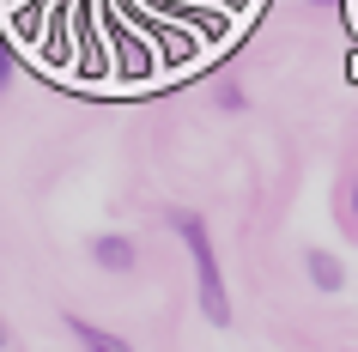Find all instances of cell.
<instances>
[{
	"label": "cell",
	"mask_w": 358,
	"mask_h": 352,
	"mask_svg": "<svg viewBox=\"0 0 358 352\" xmlns=\"http://www.w3.org/2000/svg\"><path fill=\"white\" fill-rule=\"evenodd\" d=\"M170 231L189 243V261H194V292H201V316H207L213 328H231V292H225V267L213 255V237H207V219L189 213V206H170L164 213Z\"/></svg>",
	"instance_id": "obj_1"
},
{
	"label": "cell",
	"mask_w": 358,
	"mask_h": 352,
	"mask_svg": "<svg viewBox=\"0 0 358 352\" xmlns=\"http://www.w3.org/2000/svg\"><path fill=\"white\" fill-rule=\"evenodd\" d=\"M92 261L103 267V274H134V267H140V249L110 231V237H92Z\"/></svg>",
	"instance_id": "obj_2"
},
{
	"label": "cell",
	"mask_w": 358,
	"mask_h": 352,
	"mask_svg": "<svg viewBox=\"0 0 358 352\" xmlns=\"http://www.w3.org/2000/svg\"><path fill=\"white\" fill-rule=\"evenodd\" d=\"M67 334H73L85 352H134L122 334H110V328H97V322H85V316H67Z\"/></svg>",
	"instance_id": "obj_3"
},
{
	"label": "cell",
	"mask_w": 358,
	"mask_h": 352,
	"mask_svg": "<svg viewBox=\"0 0 358 352\" xmlns=\"http://www.w3.org/2000/svg\"><path fill=\"white\" fill-rule=\"evenodd\" d=\"M303 274H310L316 292H340V286H346V267H340L328 249H310V255H303Z\"/></svg>",
	"instance_id": "obj_4"
},
{
	"label": "cell",
	"mask_w": 358,
	"mask_h": 352,
	"mask_svg": "<svg viewBox=\"0 0 358 352\" xmlns=\"http://www.w3.org/2000/svg\"><path fill=\"white\" fill-rule=\"evenodd\" d=\"M6 79H13V49L0 43V92H6Z\"/></svg>",
	"instance_id": "obj_5"
},
{
	"label": "cell",
	"mask_w": 358,
	"mask_h": 352,
	"mask_svg": "<svg viewBox=\"0 0 358 352\" xmlns=\"http://www.w3.org/2000/svg\"><path fill=\"white\" fill-rule=\"evenodd\" d=\"M6 340H13V334H6V322H0V346H6Z\"/></svg>",
	"instance_id": "obj_6"
},
{
	"label": "cell",
	"mask_w": 358,
	"mask_h": 352,
	"mask_svg": "<svg viewBox=\"0 0 358 352\" xmlns=\"http://www.w3.org/2000/svg\"><path fill=\"white\" fill-rule=\"evenodd\" d=\"M352 206H358V188H352Z\"/></svg>",
	"instance_id": "obj_7"
}]
</instances>
